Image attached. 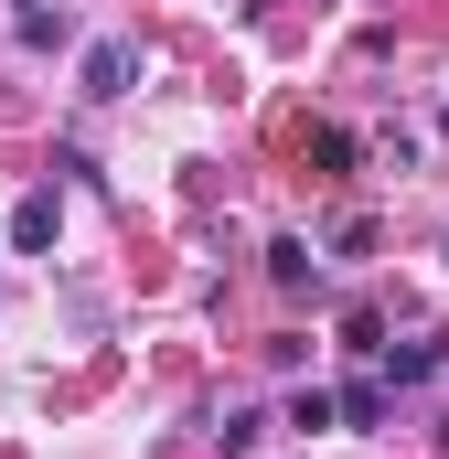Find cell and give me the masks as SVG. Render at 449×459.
<instances>
[{"label":"cell","instance_id":"obj_1","mask_svg":"<svg viewBox=\"0 0 449 459\" xmlns=\"http://www.w3.org/2000/svg\"><path fill=\"white\" fill-rule=\"evenodd\" d=\"M128 75H139V43H128V32L86 43V65H75V86H86V97H128Z\"/></svg>","mask_w":449,"mask_h":459},{"label":"cell","instance_id":"obj_2","mask_svg":"<svg viewBox=\"0 0 449 459\" xmlns=\"http://www.w3.org/2000/svg\"><path fill=\"white\" fill-rule=\"evenodd\" d=\"M54 225H65V204L54 193H22L11 204V256H54Z\"/></svg>","mask_w":449,"mask_h":459},{"label":"cell","instance_id":"obj_3","mask_svg":"<svg viewBox=\"0 0 449 459\" xmlns=\"http://www.w3.org/2000/svg\"><path fill=\"white\" fill-rule=\"evenodd\" d=\"M353 160H364V139H353V128H311V171H321V182H342Z\"/></svg>","mask_w":449,"mask_h":459},{"label":"cell","instance_id":"obj_4","mask_svg":"<svg viewBox=\"0 0 449 459\" xmlns=\"http://www.w3.org/2000/svg\"><path fill=\"white\" fill-rule=\"evenodd\" d=\"M311 267H321L311 235H278V246H268V278H278V289H311Z\"/></svg>","mask_w":449,"mask_h":459},{"label":"cell","instance_id":"obj_5","mask_svg":"<svg viewBox=\"0 0 449 459\" xmlns=\"http://www.w3.org/2000/svg\"><path fill=\"white\" fill-rule=\"evenodd\" d=\"M289 428H300V438H321V428H342V395H321V385H300V395H289Z\"/></svg>","mask_w":449,"mask_h":459},{"label":"cell","instance_id":"obj_6","mask_svg":"<svg viewBox=\"0 0 449 459\" xmlns=\"http://www.w3.org/2000/svg\"><path fill=\"white\" fill-rule=\"evenodd\" d=\"M342 428H385V385H374V374L342 385Z\"/></svg>","mask_w":449,"mask_h":459},{"label":"cell","instance_id":"obj_7","mask_svg":"<svg viewBox=\"0 0 449 459\" xmlns=\"http://www.w3.org/2000/svg\"><path fill=\"white\" fill-rule=\"evenodd\" d=\"M439 363H449V342H407V352H385V374H396V385H428Z\"/></svg>","mask_w":449,"mask_h":459},{"label":"cell","instance_id":"obj_8","mask_svg":"<svg viewBox=\"0 0 449 459\" xmlns=\"http://www.w3.org/2000/svg\"><path fill=\"white\" fill-rule=\"evenodd\" d=\"M65 32H75V22H65V11H22V43H32V54H54V43H65Z\"/></svg>","mask_w":449,"mask_h":459},{"label":"cell","instance_id":"obj_9","mask_svg":"<svg viewBox=\"0 0 449 459\" xmlns=\"http://www.w3.org/2000/svg\"><path fill=\"white\" fill-rule=\"evenodd\" d=\"M22 11H65V0H22Z\"/></svg>","mask_w":449,"mask_h":459}]
</instances>
